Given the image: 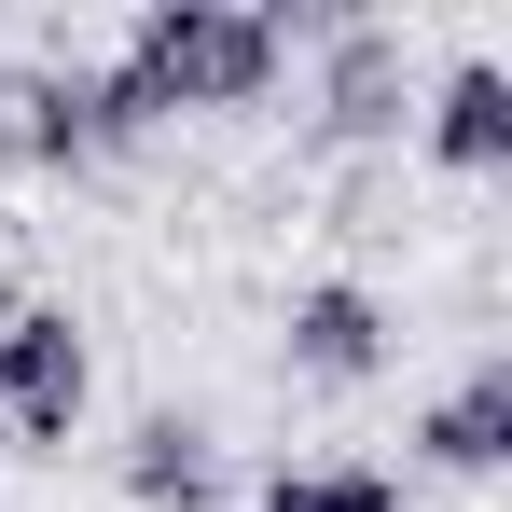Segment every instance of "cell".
Returning a JSON list of instances; mask_svg holds the SVG:
<instances>
[{"mask_svg":"<svg viewBox=\"0 0 512 512\" xmlns=\"http://www.w3.org/2000/svg\"><path fill=\"white\" fill-rule=\"evenodd\" d=\"M111 70L180 125V111H263L277 70H291V42H277L263 0H139V28H125Z\"/></svg>","mask_w":512,"mask_h":512,"instance_id":"cell-1","label":"cell"},{"mask_svg":"<svg viewBox=\"0 0 512 512\" xmlns=\"http://www.w3.org/2000/svg\"><path fill=\"white\" fill-rule=\"evenodd\" d=\"M97 388V346L70 305H0V429L14 443H70Z\"/></svg>","mask_w":512,"mask_h":512,"instance_id":"cell-2","label":"cell"},{"mask_svg":"<svg viewBox=\"0 0 512 512\" xmlns=\"http://www.w3.org/2000/svg\"><path fill=\"white\" fill-rule=\"evenodd\" d=\"M402 111H416V84H402V28H388V14H333V28H319V139H333V153L402 139Z\"/></svg>","mask_w":512,"mask_h":512,"instance_id":"cell-3","label":"cell"},{"mask_svg":"<svg viewBox=\"0 0 512 512\" xmlns=\"http://www.w3.org/2000/svg\"><path fill=\"white\" fill-rule=\"evenodd\" d=\"M277 360H291L305 388H374V374H388V305H374L360 277H305L291 319H277Z\"/></svg>","mask_w":512,"mask_h":512,"instance_id":"cell-4","label":"cell"},{"mask_svg":"<svg viewBox=\"0 0 512 512\" xmlns=\"http://www.w3.org/2000/svg\"><path fill=\"white\" fill-rule=\"evenodd\" d=\"M416 457H429V471H457V485H499V471H512V360H499V346H485V360L416 416Z\"/></svg>","mask_w":512,"mask_h":512,"instance_id":"cell-5","label":"cell"},{"mask_svg":"<svg viewBox=\"0 0 512 512\" xmlns=\"http://www.w3.org/2000/svg\"><path fill=\"white\" fill-rule=\"evenodd\" d=\"M429 167L443 180H499L512 167V70L499 56H457L429 84Z\"/></svg>","mask_w":512,"mask_h":512,"instance_id":"cell-6","label":"cell"},{"mask_svg":"<svg viewBox=\"0 0 512 512\" xmlns=\"http://www.w3.org/2000/svg\"><path fill=\"white\" fill-rule=\"evenodd\" d=\"M125 499H139V512H208V499H222L208 416H139V429H125Z\"/></svg>","mask_w":512,"mask_h":512,"instance_id":"cell-7","label":"cell"},{"mask_svg":"<svg viewBox=\"0 0 512 512\" xmlns=\"http://www.w3.org/2000/svg\"><path fill=\"white\" fill-rule=\"evenodd\" d=\"M250 512H416V499H402L388 471H277Z\"/></svg>","mask_w":512,"mask_h":512,"instance_id":"cell-8","label":"cell"}]
</instances>
